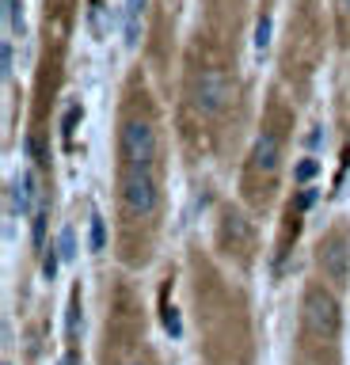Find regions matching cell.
<instances>
[{
	"instance_id": "obj_11",
	"label": "cell",
	"mask_w": 350,
	"mask_h": 365,
	"mask_svg": "<svg viewBox=\"0 0 350 365\" xmlns=\"http://www.w3.org/2000/svg\"><path fill=\"white\" fill-rule=\"evenodd\" d=\"M88 244H92V251H103L107 247V225H103V217H92V240H88Z\"/></svg>"
},
{
	"instance_id": "obj_23",
	"label": "cell",
	"mask_w": 350,
	"mask_h": 365,
	"mask_svg": "<svg viewBox=\"0 0 350 365\" xmlns=\"http://www.w3.org/2000/svg\"><path fill=\"white\" fill-rule=\"evenodd\" d=\"M4 365H8V361H4Z\"/></svg>"
},
{
	"instance_id": "obj_14",
	"label": "cell",
	"mask_w": 350,
	"mask_h": 365,
	"mask_svg": "<svg viewBox=\"0 0 350 365\" xmlns=\"http://www.w3.org/2000/svg\"><path fill=\"white\" fill-rule=\"evenodd\" d=\"M81 118H84V107H81V103H73V107L65 110V118H61V133L69 137V133L76 130V122H81Z\"/></svg>"
},
{
	"instance_id": "obj_1",
	"label": "cell",
	"mask_w": 350,
	"mask_h": 365,
	"mask_svg": "<svg viewBox=\"0 0 350 365\" xmlns=\"http://www.w3.org/2000/svg\"><path fill=\"white\" fill-rule=\"evenodd\" d=\"M122 205L130 217H153L160 205V190H156V175L149 164H126L122 171Z\"/></svg>"
},
{
	"instance_id": "obj_6",
	"label": "cell",
	"mask_w": 350,
	"mask_h": 365,
	"mask_svg": "<svg viewBox=\"0 0 350 365\" xmlns=\"http://www.w3.org/2000/svg\"><path fill=\"white\" fill-rule=\"evenodd\" d=\"M278 156H282V141L274 130H263L259 133V141L252 148V171L255 175H274L278 171Z\"/></svg>"
},
{
	"instance_id": "obj_13",
	"label": "cell",
	"mask_w": 350,
	"mask_h": 365,
	"mask_svg": "<svg viewBox=\"0 0 350 365\" xmlns=\"http://www.w3.org/2000/svg\"><path fill=\"white\" fill-rule=\"evenodd\" d=\"M270 46V16H259V23H255V50L263 53Z\"/></svg>"
},
{
	"instance_id": "obj_21",
	"label": "cell",
	"mask_w": 350,
	"mask_h": 365,
	"mask_svg": "<svg viewBox=\"0 0 350 365\" xmlns=\"http://www.w3.org/2000/svg\"><path fill=\"white\" fill-rule=\"evenodd\" d=\"M126 365H145V361H126Z\"/></svg>"
},
{
	"instance_id": "obj_18",
	"label": "cell",
	"mask_w": 350,
	"mask_h": 365,
	"mask_svg": "<svg viewBox=\"0 0 350 365\" xmlns=\"http://www.w3.org/2000/svg\"><path fill=\"white\" fill-rule=\"evenodd\" d=\"M4 16H8V27L19 31V23H24V19H19V4H16V0H4Z\"/></svg>"
},
{
	"instance_id": "obj_5",
	"label": "cell",
	"mask_w": 350,
	"mask_h": 365,
	"mask_svg": "<svg viewBox=\"0 0 350 365\" xmlns=\"http://www.w3.org/2000/svg\"><path fill=\"white\" fill-rule=\"evenodd\" d=\"M225 103H229V80H225V73H217V68L198 73V80H195V107L202 114H217Z\"/></svg>"
},
{
	"instance_id": "obj_3",
	"label": "cell",
	"mask_w": 350,
	"mask_h": 365,
	"mask_svg": "<svg viewBox=\"0 0 350 365\" xmlns=\"http://www.w3.org/2000/svg\"><path fill=\"white\" fill-rule=\"evenodd\" d=\"M118 148H122V160H126V164H149L153 153H156V130H153V122L126 118Z\"/></svg>"
},
{
	"instance_id": "obj_7",
	"label": "cell",
	"mask_w": 350,
	"mask_h": 365,
	"mask_svg": "<svg viewBox=\"0 0 350 365\" xmlns=\"http://www.w3.org/2000/svg\"><path fill=\"white\" fill-rule=\"evenodd\" d=\"M12 205L19 213H31V205H35V171H24V175L16 179L12 187Z\"/></svg>"
},
{
	"instance_id": "obj_8",
	"label": "cell",
	"mask_w": 350,
	"mask_h": 365,
	"mask_svg": "<svg viewBox=\"0 0 350 365\" xmlns=\"http://www.w3.org/2000/svg\"><path fill=\"white\" fill-rule=\"evenodd\" d=\"M141 8H145V0H126V46L133 50V46L141 42Z\"/></svg>"
},
{
	"instance_id": "obj_9",
	"label": "cell",
	"mask_w": 350,
	"mask_h": 365,
	"mask_svg": "<svg viewBox=\"0 0 350 365\" xmlns=\"http://www.w3.org/2000/svg\"><path fill=\"white\" fill-rule=\"evenodd\" d=\"M58 251H61V262H73V259H76V228H73V225H65V228H61Z\"/></svg>"
},
{
	"instance_id": "obj_10",
	"label": "cell",
	"mask_w": 350,
	"mask_h": 365,
	"mask_svg": "<svg viewBox=\"0 0 350 365\" xmlns=\"http://www.w3.org/2000/svg\"><path fill=\"white\" fill-rule=\"evenodd\" d=\"M81 324H84V319H81V289H76L73 301H69V339L81 335Z\"/></svg>"
},
{
	"instance_id": "obj_12",
	"label": "cell",
	"mask_w": 350,
	"mask_h": 365,
	"mask_svg": "<svg viewBox=\"0 0 350 365\" xmlns=\"http://www.w3.org/2000/svg\"><path fill=\"white\" fill-rule=\"evenodd\" d=\"M316 171H320V160H312V156H304V160H301V164H297V168H293V179H297V182H309V179L316 175Z\"/></svg>"
},
{
	"instance_id": "obj_2",
	"label": "cell",
	"mask_w": 350,
	"mask_h": 365,
	"mask_svg": "<svg viewBox=\"0 0 350 365\" xmlns=\"http://www.w3.org/2000/svg\"><path fill=\"white\" fill-rule=\"evenodd\" d=\"M304 331L316 339H335L339 331V301L331 289H324V285H309V293H304Z\"/></svg>"
},
{
	"instance_id": "obj_19",
	"label": "cell",
	"mask_w": 350,
	"mask_h": 365,
	"mask_svg": "<svg viewBox=\"0 0 350 365\" xmlns=\"http://www.w3.org/2000/svg\"><path fill=\"white\" fill-rule=\"evenodd\" d=\"M312 202H316V190H312V187H304V190H301V198H297V205H301V210H309Z\"/></svg>"
},
{
	"instance_id": "obj_17",
	"label": "cell",
	"mask_w": 350,
	"mask_h": 365,
	"mask_svg": "<svg viewBox=\"0 0 350 365\" xmlns=\"http://www.w3.org/2000/svg\"><path fill=\"white\" fill-rule=\"evenodd\" d=\"M164 327L168 331H172V335L179 339V335H183V324H179V312H175V308H164Z\"/></svg>"
},
{
	"instance_id": "obj_20",
	"label": "cell",
	"mask_w": 350,
	"mask_h": 365,
	"mask_svg": "<svg viewBox=\"0 0 350 365\" xmlns=\"http://www.w3.org/2000/svg\"><path fill=\"white\" fill-rule=\"evenodd\" d=\"M12 73V42H4V76Z\"/></svg>"
},
{
	"instance_id": "obj_15",
	"label": "cell",
	"mask_w": 350,
	"mask_h": 365,
	"mask_svg": "<svg viewBox=\"0 0 350 365\" xmlns=\"http://www.w3.org/2000/svg\"><path fill=\"white\" fill-rule=\"evenodd\" d=\"M31 240H35V247H46V210L35 213V228H31Z\"/></svg>"
},
{
	"instance_id": "obj_16",
	"label": "cell",
	"mask_w": 350,
	"mask_h": 365,
	"mask_svg": "<svg viewBox=\"0 0 350 365\" xmlns=\"http://www.w3.org/2000/svg\"><path fill=\"white\" fill-rule=\"evenodd\" d=\"M46 251V259H42V274H46V278L53 282V274H58V259H61V251L58 247H42Z\"/></svg>"
},
{
	"instance_id": "obj_22",
	"label": "cell",
	"mask_w": 350,
	"mask_h": 365,
	"mask_svg": "<svg viewBox=\"0 0 350 365\" xmlns=\"http://www.w3.org/2000/svg\"><path fill=\"white\" fill-rule=\"evenodd\" d=\"M343 4H346V8H350V0H343Z\"/></svg>"
},
{
	"instance_id": "obj_4",
	"label": "cell",
	"mask_w": 350,
	"mask_h": 365,
	"mask_svg": "<svg viewBox=\"0 0 350 365\" xmlns=\"http://www.w3.org/2000/svg\"><path fill=\"white\" fill-rule=\"evenodd\" d=\"M316 262H320V270L335 285H346V278H350V251H346L343 232H331V236L324 240L320 251H316Z\"/></svg>"
}]
</instances>
